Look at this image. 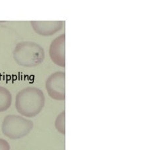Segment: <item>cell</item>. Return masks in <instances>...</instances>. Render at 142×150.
<instances>
[{"mask_svg":"<svg viewBox=\"0 0 142 150\" xmlns=\"http://www.w3.org/2000/svg\"><path fill=\"white\" fill-rule=\"evenodd\" d=\"M32 28L39 35L51 36L60 31L64 25L61 21H31Z\"/></svg>","mask_w":142,"mask_h":150,"instance_id":"6","label":"cell"},{"mask_svg":"<svg viewBox=\"0 0 142 150\" xmlns=\"http://www.w3.org/2000/svg\"><path fill=\"white\" fill-rule=\"evenodd\" d=\"M0 150H10V145L6 139L0 138Z\"/></svg>","mask_w":142,"mask_h":150,"instance_id":"9","label":"cell"},{"mask_svg":"<svg viewBox=\"0 0 142 150\" xmlns=\"http://www.w3.org/2000/svg\"><path fill=\"white\" fill-rule=\"evenodd\" d=\"M34 127V122L19 115H8L4 117L1 130L11 139H18L27 136Z\"/></svg>","mask_w":142,"mask_h":150,"instance_id":"3","label":"cell"},{"mask_svg":"<svg viewBox=\"0 0 142 150\" xmlns=\"http://www.w3.org/2000/svg\"><path fill=\"white\" fill-rule=\"evenodd\" d=\"M66 112L63 111L59 114L55 122V126L57 130L59 133L63 135L66 134V127H65V117H66Z\"/></svg>","mask_w":142,"mask_h":150,"instance_id":"8","label":"cell"},{"mask_svg":"<svg viewBox=\"0 0 142 150\" xmlns=\"http://www.w3.org/2000/svg\"><path fill=\"white\" fill-rule=\"evenodd\" d=\"M13 57L19 65L24 67H35L43 62L45 51L36 42L22 41L16 45L13 51Z\"/></svg>","mask_w":142,"mask_h":150,"instance_id":"2","label":"cell"},{"mask_svg":"<svg viewBox=\"0 0 142 150\" xmlns=\"http://www.w3.org/2000/svg\"><path fill=\"white\" fill-rule=\"evenodd\" d=\"M46 88L48 95L56 100L66 99V73L62 71L51 74L46 82Z\"/></svg>","mask_w":142,"mask_h":150,"instance_id":"4","label":"cell"},{"mask_svg":"<svg viewBox=\"0 0 142 150\" xmlns=\"http://www.w3.org/2000/svg\"><path fill=\"white\" fill-rule=\"evenodd\" d=\"M12 96L10 91L4 86H0V112L6 111L11 106Z\"/></svg>","mask_w":142,"mask_h":150,"instance_id":"7","label":"cell"},{"mask_svg":"<svg viewBox=\"0 0 142 150\" xmlns=\"http://www.w3.org/2000/svg\"><path fill=\"white\" fill-rule=\"evenodd\" d=\"M49 54L56 65L66 67V34H61L51 42Z\"/></svg>","mask_w":142,"mask_h":150,"instance_id":"5","label":"cell"},{"mask_svg":"<svg viewBox=\"0 0 142 150\" xmlns=\"http://www.w3.org/2000/svg\"><path fill=\"white\" fill-rule=\"evenodd\" d=\"M46 102L43 91L33 86L22 89L17 94L15 106L21 116L34 117L43 110Z\"/></svg>","mask_w":142,"mask_h":150,"instance_id":"1","label":"cell"}]
</instances>
